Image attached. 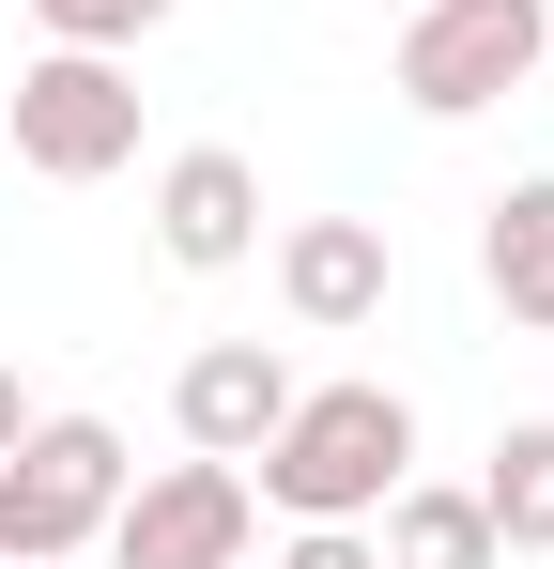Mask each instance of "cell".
Masks as SVG:
<instances>
[{
	"instance_id": "6da1fadb",
	"label": "cell",
	"mask_w": 554,
	"mask_h": 569,
	"mask_svg": "<svg viewBox=\"0 0 554 569\" xmlns=\"http://www.w3.org/2000/svg\"><path fill=\"white\" fill-rule=\"evenodd\" d=\"M247 492H263L277 523H369L400 477H416V400L400 385H293V416H277L263 447H247Z\"/></svg>"
},
{
	"instance_id": "7a4b0ae2",
	"label": "cell",
	"mask_w": 554,
	"mask_h": 569,
	"mask_svg": "<svg viewBox=\"0 0 554 569\" xmlns=\"http://www.w3.org/2000/svg\"><path fill=\"white\" fill-rule=\"evenodd\" d=\"M554 62V0H416L400 16V108L416 123H477Z\"/></svg>"
},
{
	"instance_id": "3957f363",
	"label": "cell",
	"mask_w": 554,
	"mask_h": 569,
	"mask_svg": "<svg viewBox=\"0 0 554 569\" xmlns=\"http://www.w3.org/2000/svg\"><path fill=\"white\" fill-rule=\"evenodd\" d=\"M123 431L108 416H31L16 447H0V555H92L108 539V508H123Z\"/></svg>"
},
{
	"instance_id": "277c9868",
	"label": "cell",
	"mask_w": 554,
	"mask_h": 569,
	"mask_svg": "<svg viewBox=\"0 0 554 569\" xmlns=\"http://www.w3.org/2000/svg\"><path fill=\"white\" fill-rule=\"evenodd\" d=\"M16 170H47V186L139 170V78L108 47H31L16 62Z\"/></svg>"
},
{
	"instance_id": "5b68a950",
	"label": "cell",
	"mask_w": 554,
	"mask_h": 569,
	"mask_svg": "<svg viewBox=\"0 0 554 569\" xmlns=\"http://www.w3.org/2000/svg\"><path fill=\"white\" fill-rule=\"evenodd\" d=\"M247 539H263V492H247V462H155L123 477V508H108V569H247Z\"/></svg>"
},
{
	"instance_id": "8992f818",
	"label": "cell",
	"mask_w": 554,
	"mask_h": 569,
	"mask_svg": "<svg viewBox=\"0 0 554 569\" xmlns=\"http://www.w3.org/2000/svg\"><path fill=\"white\" fill-rule=\"evenodd\" d=\"M385 292H400L385 216H293V231H277V308H293L308 339H355V323H385Z\"/></svg>"
},
{
	"instance_id": "52a82bcc",
	"label": "cell",
	"mask_w": 554,
	"mask_h": 569,
	"mask_svg": "<svg viewBox=\"0 0 554 569\" xmlns=\"http://www.w3.org/2000/svg\"><path fill=\"white\" fill-rule=\"evenodd\" d=\"M155 247H170L185 278H231V262H263V170H247L231 139H185L170 170H155Z\"/></svg>"
},
{
	"instance_id": "ba28073f",
	"label": "cell",
	"mask_w": 554,
	"mask_h": 569,
	"mask_svg": "<svg viewBox=\"0 0 554 569\" xmlns=\"http://www.w3.org/2000/svg\"><path fill=\"white\" fill-rule=\"evenodd\" d=\"M277 416H293V355H277V339H200V355L170 370V431L200 447V462H247Z\"/></svg>"
},
{
	"instance_id": "9c48e42d",
	"label": "cell",
	"mask_w": 554,
	"mask_h": 569,
	"mask_svg": "<svg viewBox=\"0 0 554 569\" xmlns=\"http://www.w3.org/2000/svg\"><path fill=\"white\" fill-rule=\"evenodd\" d=\"M477 278H493L508 323L554 339V170H508V186L477 200Z\"/></svg>"
},
{
	"instance_id": "30bf717a",
	"label": "cell",
	"mask_w": 554,
	"mask_h": 569,
	"mask_svg": "<svg viewBox=\"0 0 554 569\" xmlns=\"http://www.w3.org/2000/svg\"><path fill=\"white\" fill-rule=\"evenodd\" d=\"M369 539H385V569H508V555H493L477 477H400V492L369 508Z\"/></svg>"
},
{
	"instance_id": "8fae6325",
	"label": "cell",
	"mask_w": 554,
	"mask_h": 569,
	"mask_svg": "<svg viewBox=\"0 0 554 569\" xmlns=\"http://www.w3.org/2000/svg\"><path fill=\"white\" fill-rule=\"evenodd\" d=\"M477 508H493V555H554V416H508L493 431Z\"/></svg>"
},
{
	"instance_id": "7c38bea8",
	"label": "cell",
	"mask_w": 554,
	"mask_h": 569,
	"mask_svg": "<svg viewBox=\"0 0 554 569\" xmlns=\"http://www.w3.org/2000/svg\"><path fill=\"white\" fill-rule=\"evenodd\" d=\"M185 0H31V31H47V47H108V62H123V47H139V31H170Z\"/></svg>"
},
{
	"instance_id": "4fadbf2b",
	"label": "cell",
	"mask_w": 554,
	"mask_h": 569,
	"mask_svg": "<svg viewBox=\"0 0 554 569\" xmlns=\"http://www.w3.org/2000/svg\"><path fill=\"white\" fill-rule=\"evenodd\" d=\"M277 569H385V539H369V523H293Z\"/></svg>"
},
{
	"instance_id": "5bb4252c",
	"label": "cell",
	"mask_w": 554,
	"mask_h": 569,
	"mask_svg": "<svg viewBox=\"0 0 554 569\" xmlns=\"http://www.w3.org/2000/svg\"><path fill=\"white\" fill-rule=\"evenodd\" d=\"M31 416H47V400H31V385H16V370H0V447H16V431H31Z\"/></svg>"
},
{
	"instance_id": "9a60e30c",
	"label": "cell",
	"mask_w": 554,
	"mask_h": 569,
	"mask_svg": "<svg viewBox=\"0 0 554 569\" xmlns=\"http://www.w3.org/2000/svg\"><path fill=\"white\" fill-rule=\"evenodd\" d=\"M0 569H78V555H0Z\"/></svg>"
},
{
	"instance_id": "2e32d148",
	"label": "cell",
	"mask_w": 554,
	"mask_h": 569,
	"mask_svg": "<svg viewBox=\"0 0 554 569\" xmlns=\"http://www.w3.org/2000/svg\"><path fill=\"white\" fill-rule=\"evenodd\" d=\"M369 16H416V0H369Z\"/></svg>"
}]
</instances>
